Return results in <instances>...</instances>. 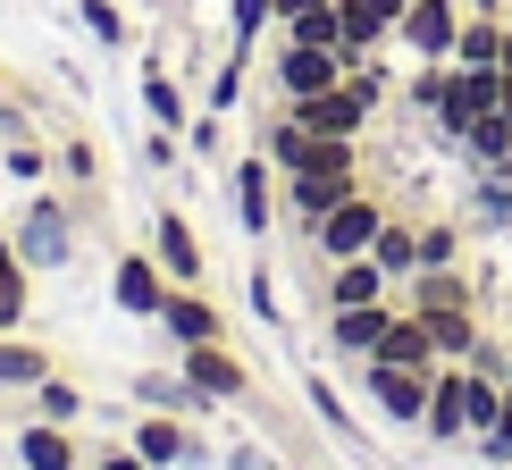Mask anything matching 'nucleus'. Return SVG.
<instances>
[{
  "mask_svg": "<svg viewBox=\"0 0 512 470\" xmlns=\"http://www.w3.org/2000/svg\"><path fill=\"white\" fill-rule=\"evenodd\" d=\"M9 244H17V261H26L34 277H42V269H68V261H76V210L34 185L26 210H17V227H9Z\"/></svg>",
  "mask_w": 512,
  "mask_h": 470,
  "instance_id": "f257e3e1",
  "label": "nucleus"
},
{
  "mask_svg": "<svg viewBox=\"0 0 512 470\" xmlns=\"http://www.w3.org/2000/svg\"><path fill=\"white\" fill-rule=\"evenodd\" d=\"M345 194H361V168H294V177H277V219L294 235H311Z\"/></svg>",
  "mask_w": 512,
  "mask_h": 470,
  "instance_id": "f03ea898",
  "label": "nucleus"
},
{
  "mask_svg": "<svg viewBox=\"0 0 512 470\" xmlns=\"http://www.w3.org/2000/svg\"><path fill=\"white\" fill-rule=\"evenodd\" d=\"M378 227H387V194H370V185H361V194H345L328 219L303 235V244L319 252V261H353V252H370V244H378Z\"/></svg>",
  "mask_w": 512,
  "mask_h": 470,
  "instance_id": "7ed1b4c3",
  "label": "nucleus"
},
{
  "mask_svg": "<svg viewBox=\"0 0 512 470\" xmlns=\"http://www.w3.org/2000/svg\"><path fill=\"white\" fill-rule=\"evenodd\" d=\"M429 378H437V370L361 361V395H370V412H378V420H395V429H420V412H429Z\"/></svg>",
  "mask_w": 512,
  "mask_h": 470,
  "instance_id": "20e7f679",
  "label": "nucleus"
},
{
  "mask_svg": "<svg viewBox=\"0 0 512 470\" xmlns=\"http://www.w3.org/2000/svg\"><path fill=\"white\" fill-rule=\"evenodd\" d=\"M269 84H277V101H303V93H328V84H345V51H319V42H286V34H277Z\"/></svg>",
  "mask_w": 512,
  "mask_h": 470,
  "instance_id": "39448f33",
  "label": "nucleus"
},
{
  "mask_svg": "<svg viewBox=\"0 0 512 470\" xmlns=\"http://www.w3.org/2000/svg\"><path fill=\"white\" fill-rule=\"evenodd\" d=\"M227 202H236V227L261 244V235L277 227V160L269 152H244L236 168H227Z\"/></svg>",
  "mask_w": 512,
  "mask_h": 470,
  "instance_id": "423d86ee",
  "label": "nucleus"
},
{
  "mask_svg": "<svg viewBox=\"0 0 512 470\" xmlns=\"http://www.w3.org/2000/svg\"><path fill=\"white\" fill-rule=\"evenodd\" d=\"M496 101H504V68H454V76H445V101H437V118H429V126H437L445 143H454L462 126L487 118Z\"/></svg>",
  "mask_w": 512,
  "mask_h": 470,
  "instance_id": "0eeeda50",
  "label": "nucleus"
},
{
  "mask_svg": "<svg viewBox=\"0 0 512 470\" xmlns=\"http://www.w3.org/2000/svg\"><path fill=\"white\" fill-rule=\"evenodd\" d=\"M454 34H462V0H403L395 17V42L412 59H454Z\"/></svg>",
  "mask_w": 512,
  "mask_h": 470,
  "instance_id": "6e6552de",
  "label": "nucleus"
},
{
  "mask_svg": "<svg viewBox=\"0 0 512 470\" xmlns=\"http://www.w3.org/2000/svg\"><path fill=\"white\" fill-rule=\"evenodd\" d=\"M277 110H286L294 126H311V135H353V143H361V126L378 118L353 84H328V93H303V101H277Z\"/></svg>",
  "mask_w": 512,
  "mask_h": 470,
  "instance_id": "1a4fd4ad",
  "label": "nucleus"
},
{
  "mask_svg": "<svg viewBox=\"0 0 512 470\" xmlns=\"http://www.w3.org/2000/svg\"><path fill=\"white\" fill-rule=\"evenodd\" d=\"M126 445H135L152 470H177V462H202V454H210V445L194 437V420H168V412H135Z\"/></svg>",
  "mask_w": 512,
  "mask_h": 470,
  "instance_id": "9d476101",
  "label": "nucleus"
},
{
  "mask_svg": "<svg viewBox=\"0 0 512 470\" xmlns=\"http://www.w3.org/2000/svg\"><path fill=\"white\" fill-rule=\"evenodd\" d=\"M177 370L194 378V387H202L210 403H236V395L252 387V370H244V353L227 345V336H219V345H177Z\"/></svg>",
  "mask_w": 512,
  "mask_h": 470,
  "instance_id": "9b49d317",
  "label": "nucleus"
},
{
  "mask_svg": "<svg viewBox=\"0 0 512 470\" xmlns=\"http://www.w3.org/2000/svg\"><path fill=\"white\" fill-rule=\"evenodd\" d=\"M160 336H177V345H219V336H227V311L210 303L202 286H168V294H160Z\"/></svg>",
  "mask_w": 512,
  "mask_h": 470,
  "instance_id": "f8f14e48",
  "label": "nucleus"
},
{
  "mask_svg": "<svg viewBox=\"0 0 512 470\" xmlns=\"http://www.w3.org/2000/svg\"><path fill=\"white\" fill-rule=\"evenodd\" d=\"M160 294H168V269L152 261V244L143 252H118V269H110V303L126 319H160Z\"/></svg>",
  "mask_w": 512,
  "mask_h": 470,
  "instance_id": "ddd939ff",
  "label": "nucleus"
},
{
  "mask_svg": "<svg viewBox=\"0 0 512 470\" xmlns=\"http://www.w3.org/2000/svg\"><path fill=\"white\" fill-rule=\"evenodd\" d=\"M126 395H135V412H168V420H210V412H219L185 370H143Z\"/></svg>",
  "mask_w": 512,
  "mask_h": 470,
  "instance_id": "4468645a",
  "label": "nucleus"
},
{
  "mask_svg": "<svg viewBox=\"0 0 512 470\" xmlns=\"http://www.w3.org/2000/svg\"><path fill=\"white\" fill-rule=\"evenodd\" d=\"M17 470H84V437L76 429H59V420H34L26 412V429H17Z\"/></svg>",
  "mask_w": 512,
  "mask_h": 470,
  "instance_id": "2eb2a0df",
  "label": "nucleus"
},
{
  "mask_svg": "<svg viewBox=\"0 0 512 470\" xmlns=\"http://www.w3.org/2000/svg\"><path fill=\"white\" fill-rule=\"evenodd\" d=\"M420 429H429V445H471V412H462V361H437Z\"/></svg>",
  "mask_w": 512,
  "mask_h": 470,
  "instance_id": "dca6fc26",
  "label": "nucleus"
},
{
  "mask_svg": "<svg viewBox=\"0 0 512 470\" xmlns=\"http://www.w3.org/2000/svg\"><path fill=\"white\" fill-rule=\"evenodd\" d=\"M152 261L168 269V286H202V244H194V219L185 210H160L152 219Z\"/></svg>",
  "mask_w": 512,
  "mask_h": 470,
  "instance_id": "f3484780",
  "label": "nucleus"
},
{
  "mask_svg": "<svg viewBox=\"0 0 512 470\" xmlns=\"http://www.w3.org/2000/svg\"><path fill=\"white\" fill-rule=\"evenodd\" d=\"M370 361H403V370H437V336H429V319H420L412 303L395 294V319H387V336H378V353Z\"/></svg>",
  "mask_w": 512,
  "mask_h": 470,
  "instance_id": "a211bd4d",
  "label": "nucleus"
},
{
  "mask_svg": "<svg viewBox=\"0 0 512 470\" xmlns=\"http://www.w3.org/2000/svg\"><path fill=\"white\" fill-rule=\"evenodd\" d=\"M387 319H395V294H387V303H353V311H328V345L345 353V361H370V353H378V336H387Z\"/></svg>",
  "mask_w": 512,
  "mask_h": 470,
  "instance_id": "6ab92c4d",
  "label": "nucleus"
},
{
  "mask_svg": "<svg viewBox=\"0 0 512 470\" xmlns=\"http://www.w3.org/2000/svg\"><path fill=\"white\" fill-rule=\"evenodd\" d=\"M395 277L370 261V252H353V261H328V311H353V303H387Z\"/></svg>",
  "mask_w": 512,
  "mask_h": 470,
  "instance_id": "aec40b11",
  "label": "nucleus"
},
{
  "mask_svg": "<svg viewBox=\"0 0 512 470\" xmlns=\"http://www.w3.org/2000/svg\"><path fill=\"white\" fill-rule=\"evenodd\" d=\"M51 370H59V361L42 353L26 328H17V336H0V395H17V403H26V395H34L42 378H51Z\"/></svg>",
  "mask_w": 512,
  "mask_h": 470,
  "instance_id": "412c9836",
  "label": "nucleus"
},
{
  "mask_svg": "<svg viewBox=\"0 0 512 470\" xmlns=\"http://www.w3.org/2000/svg\"><path fill=\"white\" fill-rule=\"evenodd\" d=\"M403 303H412L420 319H429V311H479V286L462 269H420L412 286H403Z\"/></svg>",
  "mask_w": 512,
  "mask_h": 470,
  "instance_id": "4be33fe9",
  "label": "nucleus"
},
{
  "mask_svg": "<svg viewBox=\"0 0 512 470\" xmlns=\"http://www.w3.org/2000/svg\"><path fill=\"white\" fill-rule=\"evenodd\" d=\"M454 68H504V17H496V9H462Z\"/></svg>",
  "mask_w": 512,
  "mask_h": 470,
  "instance_id": "5701e85b",
  "label": "nucleus"
},
{
  "mask_svg": "<svg viewBox=\"0 0 512 470\" xmlns=\"http://www.w3.org/2000/svg\"><path fill=\"white\" fill-rule=\"evenodd\" d=\"M370 261L387 269V277H395V294H403V286H412V277H420V227H412V219H395V210H387V227H378Z\"/></svg>",
  "mask_w": 512,
  "mask_h": 470,
  "instance_id": "b1692460",
  "label": "nucleus"
},
{
  "mask_svg": "<svg viewBox=\"0 0 512 470\" xmlns=\"http://www.w3.org/2000/svg\"><path fill=\"white\" fill-rule=\"evenodd\" d=\"M454 152L471 160V168H512V118L504 110H487V118H471L454 135Z\"/></svg>",
  "mask_w": 512,
  "mask_h": 470,
  "instance_id": "393cba45",
  "label": "nucleus"
},
{
  "mask_svg": "<svg viewBox=\"0 0 512 470\" xmlns=\"http://www.w3.org/2000/svg\"><path fill=\"white\" fill-rule=\"evenodd\" d=\"M462 219L487 227V235L512 227V168H479V177H471V210H462Z\"/></svg>",
  "mask_w": 512,
  "mask_h": 470,
  "instance_id": "a878e982",
  "label": "nucleus"
},
{
  "mask_svg": "<svg viewBox=\"0 0 512 470\" xmlns=\"http://www.w3.org/2000/svg\"><path fill=\"white\" fill-rule=\"evenodd\" d=\"M26 412H34V420H59V429H76V420L93 412V395H84L76 378H59V370H51V378H42V387L26 395Z\"/></svg>",
  "mask_w": 512,
  "mask_h": 470,
  "instance_id": "bb28decb",
  "label": "nucleus"
},
{
  "mask_svg": "<svg viewBox=\"0 0 512 470\" xmlns=\"http://www.w3.org/2000/svg\"><path fill=\"white\" fill-rule=\"evenodd\" d=\"M26 311H34V269L17 261V244H9V252H0V336L26 328Z\"/></svg>",
  "mask_w": 512,
  "mask_h": 470,
  "instance_id": "cd10ccee",
  "label": "nucleus"
},
{
  "mask_svg": "<svg viewBox=\"0 0 512 470\" xmlns=\"http://www.w3.org/2000/svg\"><path fill=\"white\" fill-rule=\"evenodd\" d=\"M143 110H152V126H160V135H185V118H194V110H185V93H177V76H168L160 59L143 68Z\"/></svg>",
  "mask_w": 512,
  "mask_h": 470,
  "instance_id": "c85d7f7f",
  "label": "nucleus"
},
{
  "mask_svg": "<svg viewBox=\"0 0 512 470\" xmlns=\"http://www.w3.org/2000/svg\"><path fill=\"white\" fill-rule=\"evenodd\" d=\"M429 336H437V361H471V345H479V311H429Z\"/></svg>",
  "mask_w": 512,
  "mask_h": 470,
  "instance_id": "c756f323",
  "label": "nucleus"
},
{
  "mask_svg": "<svg viewBox=\"0 0 512 470\" xmlns=\"http://www.w3.org/2000/svg\"><path fill=\"white\" fill-rule=\"evenodd\" d=\"M269 26H277V0H227V51H261Z\"/></svg>",
  "mask_w": 512,
  "mask_h": 470,
  "instance_id": "7c9ffc66",
  "label": "nucleus"
},
{
  "mask_svg": "<svg viewBox=\"0 0 512 470\" xmlns=\"http://www.w3.org/2000/svg\"><path fill=\"white\" fill-rule=\"evenodd\" d=\"M445 76H454V59H420L412 84H403V101H412L420 118H437V101H445Z\"/></svg>",
  "mask_w": 512,
  "mask_h": 470,
  "instance_id": "2f4dec72",
  "label": "nucleus"
},
{
  "mask_svg": "<svg viewBox=\"0 0 512 470\" xmlns=\"http://www.w3.org/2000/svg\"><path fill=\"white\" fill-rule=\"evenodd\" d=\"M0 177H17V185H26V194H34V185H42V177H51V152H42V143H34V135H17V143H9V152H0Z\"/></svg>",
  "mask_w": 512,
  "mask_h": 470,
  "instance_id": "473e14b6",
  "label": "nucleus"
},
{
  "mask_svg": "<svg viewBox=\"0 0 512 470\" xmlns=\"http://www.w3.org/2000/svg\"><path fill=\"white\" fill-rule=\"evenodd\" d=\"M420 269H462V227H454V219H429V227H420Z\"/></svg>",
  "mask_w": 512,
  "mask_h": 470,
  "instance_id": "72a5a7b5",
  "label": "nucleus"
},
{
  "mask_svg": "<svg viewBox=\"0 0 512 470\" xmlns=\"http://www.w3.org/2000/svg\"><path fill=\"white\" fill-rule=\"evenodd\" d=\"M303 403H311V412H319V420H328V429H336V437H345V445L361 437V429H353V412H345V395H336V387H328V378H303Z\"/></svg>",
  "mask_w": 512,
  "mask_h": 470,
  "instance_id": "f704fd0d",
  "label": "nucleus"
},
{
  "mask_svg": "<svg viewBox=\"0 0 512 470\" xmlns=\"http://www.w3.org/2000/svg\"><path fill=\"white\" fill-rule=\"evenodd\" d=\"M244 59H252V51H227V59H219V76H210V110H219V118H227V110H244Z\"/></svg>",
  "mask_w": 512,
  "mask_h": 470,
  "instance_id": "c9c22d12",
  "label": "nucleus"
},
{
  "mask_svg": "<svg viewBox=\"0 0 512 470\" xmlns=\"http://www.w3.org/2000/svg\"><path fill=\"white\" fill-rule=\"evenodd\" d=\"M84 34H93L101 51H118V42H126V9H118V0H84Z\"/></svg>",
  "mask_w": 512,
  "mask_h": 470,
  "instance_id": "e433bc0d",
  "label": "nucleus"
},
{
  "mask_svg": "<svg viewBox=\"0 0 512 470\" xmlns=\"http://www.w3.org/2000/svg\"><path fill=\"white\" fill-rule=\"evenodd\" d=\"M471 454L512 470V387H504V412H496V429H479V437H471Z\"/></svg>",
  "mask_w": 512,
  "mask_h": 470,
  "instance_id": "4c0bfd02",
  "label": "nucleus"
},
{
  "mask_svg": "<svg viewBox=\"0 0 512 470\" xmlns=\"http://www.w3.org/2000/svg\"><path fill=\"white\" fill-rule=\"evenodd\" d=\"M219 143H227V118H219V110H194V118H185V152H194V160H219Z\"/></svg>",
  "mask_w": 512,
  "mask_h": 470,
  "instance_id": "58836bf2",
  "label": "nucleus"
},
{
  "mask_svg": "<svg viewBox=\"0 0 512 470\" xmlns=\"http://www.w3.org/2000/svg\"><path fill=\"white\" fill-rule=\"evenodd\" d=\"M244 311L261 319V328H277V319H286V311H277V277H269V269H252V277H244Z\"/></svg>",
  "mask_w": 512,
  "mask_h": 470,
  "instance_id": "ea45409f",
  "label": "nucleus"
},
{
  "mask_svg": "<svg viewBox=\"0 0 512 470\" xmlns=\"http://www.w3.org/2000/svg\"><path fill=\"white\" fill-rule=\"evenodd\" d=\"M59 177H68V185H93V177H101V152H93L84 135H76V143H59Z\"/></svg>",
  "mask_w": 512,
  "mask_h": 470,
  "instance_id": "a19ab883",
  "label": "nucleus"
},
{
  "mask_svg": "<svg viewBox=\"0 0 512 470\" xmlns=\"http://www.w3.org/2000/svg\"><path fill=\"white\" fill-rule=\"evenodd\" d=\"M286 42H319V51H336V9H311V17H294V26H277Z\"/></svg>",
  "mask_w": 512,
  "mask_h": 470,
  "instance_id": "79ce46f5",
  "label": "nucleus"
},
{
  "mask_svg": "<svg viewBox=\"0 0 512 470\" xmlns=\"http://www.w3.org/2000/svg\"><path fill=\"white\" fill-rule=\"evenodd\" d=\"M84 470H152L135 454V445H93V454H84Z\"/></svg>",
  "mask_w": 512,
  "mask_h": 470,
  "instance_id": "37998d69",
  "label": "nucleus"
},
{
  "mask_svg": "<svg viewBox=\"0 0 512 470\" xmlns=\"http://www.w3.org/2000/svg\"><path fill=\"white\" fill-rule=\"evenodd\" d=\"M311 9H336V0H277V26H294V17H311Z\"/></svg>",
  "mask_w": 512,
  "mask_h": 470,
  "instance_id": "c03bdc74",
  "label": "nucleus"
},
{
  "mask_svg": "<svg viewBox=\"0 0 512 470\" xmlns=\"http://www.w3.org/2000/svg\"><path fill=\"white\" fill-rule=\"evenodd\" d=\"M462 9H496V17H504V9H512V0H462Z\"/></svg>",
  "mask_w": 512,
  "mask_h": 470,
  "instance_id": "a18cd8bd",
  "label": "nucleus"
},
{
  "mask_svg": "<svg viewBox=\"0 0 512 470\" xmlns=\"http://www.w3.org/2000/svg\"><path fill=\"white\" fill-rule=\"evenodd\" d=\"M496 110H504V118H512V68H504V101H496Z\"/></svg>",
  "mask_w": 512,
  "mask_h": 470,
  "instance_id": "49530a36",
  "label": "nucleus"
},
{
  "mask_svg": "<svg viewBox=\"0 0 512 470\" xmlns=\"http://www.w3.org/2000/svg\"><path fill=\"white\" fill-rule=\"evenodd\" d=\"M0 101H9V76H0Z\"/></svg>",
  "mask_w": 512,
  "mask_h": 470,
  "instance_id": "de8ad7c7",
  "label": "nucleus"
},
{
  "mask_svg": "<svg viewBox=\"0 0 512 470\" xmlns=\"http://www.w3.org/2000/svg\"><path fill=\"white\" fill-rule=\"evenodd\" d=\"M504 387H512V361H504Z\"/></svg>",
  "mask_w": 512,
  "mask_h": 470,
  "instance_id": "09e8293b",
  "label": "nucleus"
}]
</instances>
